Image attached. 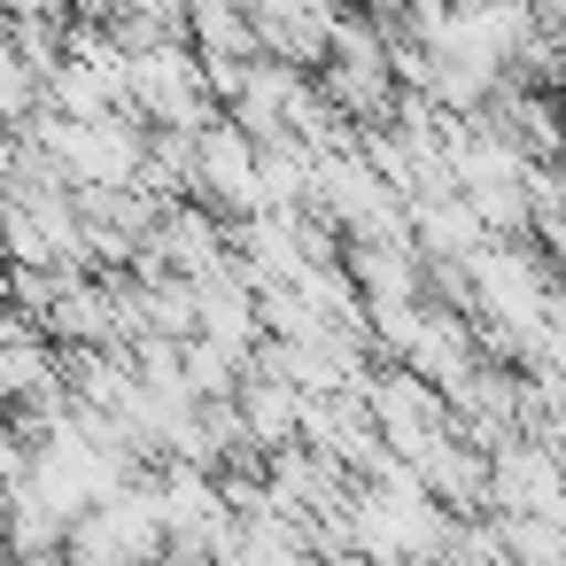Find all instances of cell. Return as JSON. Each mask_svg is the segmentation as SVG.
I'll return each instance as SVG.
<instances>
[{"label": "cell", "mask_w": 566, "mask_h": 566, "mask_svg": "<svg viewBox=\"0 0 566 566\" xmlns=\"http://www.w3.org/2000/svg\"><path fill=\"white\" fill-rule=\"evenodd\" d=\"M195 195L210 202V218H264V148L233 117L195 133Z\"/></svg>", "instance_id": "1"}, {"label": "cell", "mask_w": 566, "mask_h": 566, "mask_svg": "<svg viewBox=\"0 0 566 566\" xmlns=\"http://www.w3.org/2000/svg\"><path fill=\"white\" fill-rule=\"evenodd\" d=\"M78 0H0V17H71Z\"/></svg>", "instance_id": "2"}, {"label": "cell", "mask_w": 566, "mask_h": 566, "mask_svg": "<svg viewBox=\"0 0 566 566\" xmlns=\"http://www.w3.org/2000/svg\"><path fill=\"white\" fill-rule=\"evenodd\" d=\"M0 543H9V504H0Z\"/></svg>", "instance_id": "3"}]
</instances>
